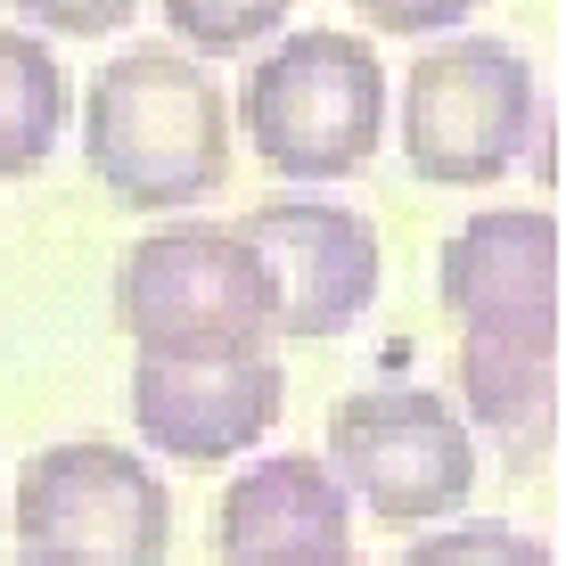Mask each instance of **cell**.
<instances>
[{"label": "cell", "instance_id": "cell-1", "mask_svg": "<svg viewBox=\"0 0 566 566\" xmlns=\"http://www.w3.org/2000/svg\"><path fill=\"white\" fill-rule=\"evenodd\" d=\"M83 156L99 189L132 213H172L222 189L230 172V99L172 42H132L91 74Z\"/></svg>", "mask_w": 566, "mask_h": 566}, {"label": "cell", "instance_id": "cell-2", "mask_svg": "<svg viewBox=\"0 0 566 566\" xmlns=\"http://www.w3.org/2000/svg\"><path fill=\"white\" fill-rule=\"evenodd\" d=\"M239 124L280 181H354L386 140V66L361 33H287L247 66Z\"/></svg>", "mask_w": 566, "mask_h": 566}, {"label": "cell", "instance_id": "cell-3", "mask_svg": "<svg viewBox=\"0 0 566 566\" xmlns=\"http://www.w3.org/2000/svg\"><path fill=\"white\" fill-rule=\"evenodd\" d=\"M115 321L156 361L271 354V280L230 222H165L140 247H124Z\"/></svg>", "mask_w": 566, "mask_h": 566}, {"label": "cell", "instance_id": "cell-4", "mask_svg": "<svg viewBox=\"0 0 566 566\" xmlns=\"http://www.w3.org/2000/svg\"><path fill=\"white\" fill-rule=\"evenodd\" d=\"M402 165L436 189H493L542 132L534 66L501 33H452L402 83Z\"/></svg>", "mask_w": 566, "mask_h": 566}, {"label": "cell", "instance_id": "cell-5", "mask_svg": "<svg viewBox=\"0 0 566 566\" xmlns=\"http://www.w3.org/2000/svg\"><path fill=\"white\" fill-rule=\"evenodd\" d=\"M328 476L345 501H361L378 525H419L460 517L476 493V436L436 386H369L328 411Z\"/></svg>", "mask_w": 566, "mask_h": 566}, {"label": "cell", "instance_id": "cell-6", "mask_svg": "<svg viewBox=\"0 0 566 566\" xmlns=\"http://www.w3.org/2000/svg\"><path fill=\"white\" fill-rule=\"evenodd\" d=\"M9 534L25 558H74V566H165L172 551V493L156 468L124 443H50L17 468Z\"/></svg>", "mask_w": 566, "mask_h": 566}, {"label": "cell", "instance_id": "cell-7", "mask_svg": "<svg viewBox=\"0 0 566 566\" xmlns=\"http://www.w3.org/2000/svg\"><path fill=\"white\" fill-rule=\"evenodd\" d=\"M271 280V337H345L378 304V222L328 198H271L230 222Z\"/></svg>", "mask_w": 566, "mask_h": 566}, {"label": "cell", "instance_id": "cell-8", "mask_svg": "<svg viewBox=\"0 0 566 566\" xmlns=\"http://www.w3.org/2000/svg\"><path fill=\"white\" fill-rule=\"evenodd\" d=\"M436 287L460 337L484 345H558V213L484 206L443 239Z\"/></svg>", "mask_w": 566, "mask_h": 566}, {"label": "cell", "instance_id": "cell-9", "mask_svg": "<svg viewBox=\"0 0 566 566\" xmlns=\"http://www.w3.org/2000/svg\"><path fill=\"white\" fill-rule=\"evenodd\" d=\"M287 411V369L271 354H189V361H132V427L148 452L213 468L239 460L280 427Z\"/></svg>", "mask_w": 566, "mask_h": 566}, {"label": "cell", "instance_id": "cell-10", "mask_svg": "<svg viewBox=\"0 0 566 566\" xmlns=\"http://www.w3.org/2000/svg\"><path fill=\"white\" fill-rule=\"evenodd\" d=\"M345 525H354V501L337 493L321 452H271L222 493L213 551L230 566H263L287 551H345Z\"/></svg>", "mask_w": 566, "mask_h": 566}, {"label": "cell", "instance_id": "cell-11", "mask_svg": "<svg viewBox=\"0 0 566 566\" xmlns=\"http://www.w3.org/2000/svg\"><path fill=\"white\" fill-rule=\"evenodd\" d=\"M460 402L510 452V468H542L558 443V345L460 337Z\"/></svg>", "mask_w": 566, "mask_h": 566}, {"label": "cell", "instance_id": "cell-12", "mask_svg": "<svg viewBox=\"0 0 566 566\" xmlns=\"http://www.w3.org/2000/svg\"><path fill=\"white\" fill-rule=\"evenodd\" d=\"M74 124V83L42 33H0V181L50 165L57 132Z\"/></svg>", "mask_w": 566, "mask_h": 566}, {"label": "cell", "instance_id": "cell-13", "mask_svg": "<svg viewBox=\"0 0 566 566\" xmlns=\"http://www.w3.org/2000/svg\"><path fill=\"white\" fill-rule=\"evenodd\" d=\"M287 9L296 0H165V25L198 57H230V50H255L263 33H280Z\"/></svg>", "mask_w": 566, "mask_h": 566}, {"label": "cell", "instance_id": "cell-14", "mask_svg": "<svg viewBox=\"0 0 566 566\" xmlns=\"http://www.w3.org/2000/svg\"><path fill=\"white\" fill-rule=\"evenodd\" d=\"M402 566H558L551 542L517 534V525H443V534L411 542Z\"/></svg>", "mask_w": 566, "mask_h": 566}, {"label": "cell", "instance_id": "cell-15", "mask_svg": "<svg viewBox=\"0 0 566 566\" xmlns=\"http://www.w3.org/2000/svg\"><path fill=\"white\" fill-rule=\"evenodd\" d=\"M25 25L57 33V42H107L115 25H132V9L140 0H9Z\"/></svg>", "mask_w": 566, "mask_h": 566}, {"label": "cell", "instance_id": "cell-16", "mask_svg": "<svg viewBox=\"0 0 566 566\" xmlns=\"http://www.w3.org/2000/svg\"><path fill=\"white\" fill-rule=\"evenodd\" d=\"M378 33H402V42H436V33H452L476 0H354Z\"/></svg>", "mask_w": 566, "mask_h": 566}, {"label": "cell", "instance_id": "cell-17", "mask_svg": "<svg viewBox=\"0 0 566 566\" xmlns=\"http://www.w3.org/2000/svg\"><path fill=\"white\" fill-rule=\"evenodd\" d=\"M263 566H361L354 551H287V558H263Z\"/></svg>", "mask_w": 566, "mask_h": 566}, {"label": "cell", "instance_id": "cell-18", "mask_svg": "<svg viewBox=\"0 0 566 566\" xmlns=\"http://www.w3.org/2000/svg\"><path fill=\"white\" fill-rule=\"evenodd\" d=\"M9 566H74V558H9Z\"/></svg>", "mask_w": 566, "mask_h": 566}]
</instances>
